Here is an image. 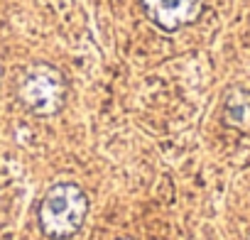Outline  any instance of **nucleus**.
Masks as SVG:
<instances>
[{
	"label": "nucleus",
	"mask_w": 250,
	"mask_h": 240,
	"mask_svg": "<svg viewBox=\"0 0 250 240\" xmlns=\"http://www.w3.org/2000/svg\"><path fill=\"white\" fill-rule=\"evenodd\" d=\"M88 213V199L76 184L52 186L40 203V228L49 238H71L83 225Z\"/></svg>",
	"instance_id": "nucleus-1"
},
{
	"label": "nucleus",
	"mask_w": 250,
	"mask_h": 240,
	"mask_svg": "<svg viewBox=\"0 0 250 240\" xmlns=\"http://www.w3.org/2000/svg\"><path fill=\"white\" fill-rule=\"evenodd\" d=\"M20 103L35 115H54L66 100V79L52 64L30 66L18 83Z\"/></svg>",
	"instance_id": "nucleus-2"
},
{
	"label": "nucleus",
	"mask_w": 250,
	"mask_h": 240,
	"mask_svg": "<svg viewBox=\"0 0 250 240\" xmlns=\"http://www.w3.org/2000/svg\"><path fill=\"white\" fill-rule=\"evenodd\" d=\"M140 3L145 15L167 32L191 25L204 8V0H140Z\"/></svg>",
	"instance_id": "nucleus-3"
},
{
	"label": "nucleus",
	"mask_w": 250,
	"mask_h": 240,
	"mask_svg": "<svg viewBox=\"0 0 250 240\" xmlns=\"http://www.w3.org/2000/svg\"><path fill=\"white\" fill-rule=\"evenodd\" d=\"M223 120L240 133H250V93L248 91L228 93L223 103Z\"/></svg>",
	"instance_id": "nucleus-4"
},
{
	"label": "nucleus",
	"mask_w": 250,
	"mask_h": 240,
	"mask_svg": "<svg viewBox=\"0 0 250 240\" xmlns=\"http://www.w3.org/2000/svg\"><path fill=\"white\" fill-rule=\"evenodd\" d=\"M248 240H250V238H248Z\"/></svg>",
	"instance_id": "nucleus-5"
}]
</instances>
